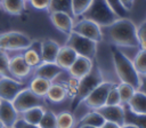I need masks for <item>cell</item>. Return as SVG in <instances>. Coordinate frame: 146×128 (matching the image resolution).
Here are the masks:
<instances>
[{"mask_svg":"<svg viewBox=\"0 0 146 128\" xmlns=\"http://www.w3.org/2000/svg\"><path fill=\"white\" fill-rule=\"evenodd\" d=\"M106 39L111 46L139 48L137 26L127 17H119L114 23L106 26Z\"/></svg>","mask_w":146,"mask_h":128,"instance_id":"obj_1","label":"cell"},{"mask_svg":"<svg viewBox=\"0 0 146 128\" xmlns=\"http://www.w3.org/2000/svg\"><path fill=\"white\" fill-rule=\"evenodd\" d=\"M111 55L116 75L119 77L120 81L132 86L137 90L139 85V74L136 71L132 61L119 47L115 46H111Z\"/></svg>","mask_w":146,"mask_h":128,"instance_id":"obj_2","label":"cell"},{"mask_svg":"<svg viewBox=\"0 0 146 128\" xmlns=\"http://www.w3.org/2000/svg\"><path fill=\"white\" fill-rule=\"evenodd\" d=\"M104 75L103 72L100 70V67L98 65H94L91 71L79 79L78 81V88H76V93L72 99V111L75 110L81 103L82 101L102 82H104Z\"/></svg>","mask_w":146,"mask_h":128,"instance_id":"obj_3","label":"cell"},{"mask_svg":"<svg viewBox=\"0 0 146 128\" xmlns=\"http://www.w3.org/2000/svg\"><path fill=\"white\" fill-rule=\"evenodd\" d=\"M79 18H86L95 22L100 27H106L114 23L119 16L110 7L106 0H92L88 9Z\"/></svg>","mask_w":146,"mask_h":128,"instance_id":"obj_4","label":"cell"},{"mask_svg":"<svg viewBox=\"0 0 146 128\" xmlns=\"http://www.w3.org/2000/svg\"><path fill=\"white\" fill-rule=\"evenodd\" d=\"M65 45L71 47L79 56L87 57L91 61H94L96 57L98 42H96L91 39H88L86 37H82L75 32H71L67 35Z\"/></svg>","mask_w":146,"mask_h":128,"instance_id":"obj_5","label":"cell"},{"mask_svg":"<svg viewBox=\"0 0 146 128\" xmlns=\"http://www.w3.org/2000/svg\"><path fill=\"white\" fill-rule=\"evenodd\" d=\"M32 42L33 40L21 31H8L0 34V49L3 51L25 50Z\"/></svg>","mask_w":146,"mask_h":128,"instance_id":"obj_6","label":"cell"},{"mask_svg":"<svg viewBox=\"0 0 146 128\" xmlns=\"http://www.w3.org/2000/svg\"><path fill=\"white\" fill-rule=\"evenodd\" d=\"M11 103L18 113H23L24 111L35 106H43L44 98L34 94L32 90L29 89V87H26L25 89H23L17 94V96L13 99Z\"/></svg>","mask_w":146,"mask_h":128,"instance_id":"obj_7","label":"cell"},{"mask_svg":"<svg viewBox=\"0 0 146 128\" xmlns=\"http://www.w3.org/2000/svg\"><path fill=\"white\" fill-rule=\"evenodd\" d=\"M114 86L113 82L110 81H104L100 85H98L83 101L82 103L84 104V106H87L90 110H98L99 107L105 105L106 102V97L108 91L111 90V88Z\"/></svg>","mask_w":146,"mask_h":128,"instance_id":"obj_8","label":"cell"},{"mask_svg":"<svg viewBox=\"0 0 146 128\" xmlns=\"http://www.w3.org/2000/svg\"><path fill=\"white\" fill-rule=\"evenodd\" d=\"M72 32H75L82 37H86L88 39H91L96 42H100L104 39L102 27L96 24L92 21L86 19V18H80L73 24V30Z\"/></svg>","mask_w":146,"mask_h":128,"instance_id":"obj_9","label":"cell"},{"mask_svg":"<svg viewBox=\"0 0 146 128\" xmlns=\"http://www.w3.org/2000/svg\"><path fill=\"white\" fill-rule=\"evenodd\" d=\"M26 87L27 85L21 80L14 79L11 77L0 75V99L13 102L17 94Z\"/></svg>","mask_w":146,"mask_h":128,"instance_id":"obj_10","label":"cell"},{"mask_svg":"<svg viewBox=\"0 0 146 128\" xmlns=\"http://www.w3.org/2000/svg\"><path fill=\"white\" fill-rule=\"evenodd\" d=\"M9 73L14 79L17 80H23L27 78L32 71V69L27 65L25 62L23 55H16L11 58H9V64H8Z\"/></svg>","mask_w":146,"mask_h":128,"instance_id":"obj_11","label":"cell"},{"mask_svg":"<svg viewBox=\"0 0 146 128\" xmlns=\"http://www.w3.org/2000/svg\"><path fill=\"white\" fill-rule=\"evenodd\" d=\"M49 18L52 25L62 33L68 35L72 32L73 24H74L72 15L64 11H52V13H49Z\"/></svg>","mask_w":146,"mask_h":128,"instance_id":"obj_12","label":"cell"},{"mask_svg":"<svg viewBox=\"0 0 146 128\" xmlns=\"http://www.w3.org/2000/svg\"><path fill=\"white\" fill-rule=\"evenodd\" d=\"M98 111L105 121L115 122L119 126L124 123V106L123 105H104L99 107Z\"/></svg>","mask_w":146,"mask_h":128,"instance_id":"obj_13","label":"cell"},{"mask_svg":"<svg viewBox=\"0 0 146 128\" xmlns=\"http://www.w3.org/2000/svg\"><path fill=\"white\" fill-rule=\"evenodd\" d=\"M63 69L58 66L55 62L54 63H40L36 67H34V77L43 78L50 82H52L55 79H57L62 73Z\"/></svg>","mask_w":146,"mask_h":128,"instance_id":"obj_14","label":"cell"},{"mask_svg":"<svg viewBox=\"0 0 146 128\" xmlns=\"http://www.w3.org/2000/svg\"><path fill=\"white\" fill-rule=\"evenodd\" d=\"M41 47V62L44 63H54L56 61L57 54L59 51V43L50 38H44L40 40Z\"/></svg>","mask_w":146,"mask_h":128,"instance_id":"obj_15","label":"cell"},{"mask_svg":"<svg viewBox=\"0 0 146 128\" xmlns=\"http://www.w3.org/2000/svg\"><path fill=\"white\" fill-rule=\"evenodd\" d=\"M18 114L19 113L15 110L11 102L0 99V120L6 128L14 127L15 122L18 119Z\"/></svg>","mask_w":146,"mask_h":128,"instance_id":"obj_16","label":"cell"},{"mask_svg":"<svg viewBox=\"0 0 146 128\" xmlns=\"http://www.w3.org/2000/svg\"><path fill=\"white\" fill-rule=\"evenodd\" d=\"M92 66H94V62L91 59L83 57V56H78L76 59L74 61V63L71 65V67L67 71L71 77L80 79V78L87 75L91 71Z\"/></svg>","mask_w":146,"mask_h":128,"instance_id":"obj_17","label":"cell"},{"mask_svg":"<svg viewBox=\"0 0 146 128\" xmlns=\"http://www.w3.org/2000/svg\"><path fill=\"white\" fill-rule=\"evenodd\" d=\"M79 55L68 46L64 45L59 48V51L57 54V57H56V61L55 63L60 66L63 70H68L71 67V65L74 63V61L76 59Z\"/></svg>","mask_w":146,"mask_h":128,"instance_id":"obj_18","label":"cell"},{"mask_svg":"<svg viewBox=\"0 0 146 128\" xmlns=\"http://www.w3.org/2000/svg\"><path fill=\"white\" fill-rule=\"evenodd\" d=\"M23 57L25 59V62L27 63V65L31 69L36 67L41 62V47H40V40L33 41L32 45L24 50L23 53Z\"/></svg>","mask_w":146,"mask_h":128,"instance_id":"obj_19","label":"cell"},{"mask_svg":"<svg viewBox=\"0 0 146 128\" xmlns=\"http://www.w3.org/2000/svg\"><path fill=\"white\" fill-rule=\"evenodd\" d=\"M125 105L133 113L146 114V95L139 90H136L130 101Z\"/></svg>","mask_w":146,"mask_h":128,"instance_id":"obj_20","label":"cell"},{"mask_svg":"<svg viewBox=\"0 0 146 128\" xmlns=\"http://www.w3.org/2000/svg\"><path fill=\"white\" fill-rule=\"evenodd\" d=\"M49 102L57 104V103H62L67 98V91L65 89V87L60 83V82H56V83H51L46 97Z\"/></svg>","mask_w":146,"mask_h":128,"instance_id":"obj_21","label":"cell"},{"mask_svg":"<svg viewBox=\"0 0 146 128\" xmlns=\"http://www.w3.org/2000/svg\"><path fill=\"white\" fill-rule=\"evenodd\" d=\"M26 0H0L1 9L13 16H18L25 11Z\"/></svg>","mask_w":146,"mask_h":128,"instance_id":"obj_22","label":"cell"},{"mask_svg":"<svg viewBox=\"0 0 146 128\" xmlns=\"http://www.w3.org/2000/svg\"><path fill=\"white\" fill-rule=\"evenodd\" d=\"M104 122H105V119L102 117V114L98 111L92 110L91 112L84 114L79 121H76L75 128L78 126H92L96 128H100Z\"/></svg>","mask_w":146,"mask_h":128,"instance_id":"obj_23","label":"cell"},{"mask_svg":"<svg viewBox=\"0 0 146 128\" xmlns=\"http://www.w3.org/2000/svg\"><path fill=\"white\" fill-rule=\"evenodd\" d=\"M51 83L52 82H50V81H48V80H46L43 78L34 77L31 80L30 85H27V87L34 94H36V95H39V96L44 98L47 93H48V90H49V88H50V86H51Z\"/></svg>","mask_w":146,"mask_h":128,"instance_id":"obj_24","label":"cell"},{"mask_svg":"<svg viewBox=\"0 0 146 128\" xmlns=\"http://www.w3.org/2000/svg\"><path fill=\"white\" fill-rule=\"evenodd\" d=\"M123 106H124V123H130L138 128H146V114L133 113L128 109L127 105Z\"/></svg>","mask_w":146,"mask_h":128,"instance_id":"obj_25","label":"cell"},{"mask_svg":"<svg viewBox=\"0 0 146 128\" xmlns=\"http://www.w3.org/2000/svg\"><path fill=\"white\" fill-rule=\"evenodd\" d=\"M43 111H44V107L43 106H35V107H32L30 110H26L24 111L22 114V119L24 121H26L27 123H31L33 126H38L40 120H41V117L43 114Z\"/></svg>","mask_w":146,"mask_h":128,"instance_id":"obj_26","label":"cell"},{"mask_svg":"<svg viewBox=\"0 0 146 128\" xmlns=\"http://www.w3.org/2000/svg\"><path fill=\"white\" fill-rule=\"evenodd\" d=\"M76 120L72 112L63 111L57 114V128H75Z\"/></svg>","mask_w":146,"mask_h":128,"instance_id":"obj_27","label":"cell"},{"mask_svg":"<svg viewBox=\"0 0 146 128\" xmlns=\"http://www.w3.org/2000/svg\"><path fill=\"white\" fill-rule=\"evenodd\" d=\"M47 11H64L72 15V0H50Z\"/></svg>","mask_w":146,"mask_h":128,"instance_id":"obj_28","label":"cell"},{"mask_svg":"<svg viewBox=\"0 0 146 128\" xmlns=\"http://www.w3.org/2000/svg\"><path fill=\"white\" fill-rule=\"evenodd\" d=\"M38 127L39 128H57V114H55L50 110L44 109Z\"/></svg>","mask_w":146,"mask_h":128,"instance_id":"obj_29","label":"cell"},{"mask_svg":"<svg viewBox=\"0 0 146 128\" xmlns=\"http://www.w3.org/2000/svg\"><path fill=\"white\" fill-rule=\"evenodd\" d=\"M116 88H117V91L120 94V98H121V104L122 105H125L130 101V98L132 97L133 93L136 91V89L132 86H130V85H128L125 82H120L116 86Z\"/></svg>","mask_w":146,"mask_h":128,"instance_id":"obj_30","label":"cell"},{"mask_svg":"<svg viewBox=\"0 0 146 128\" xmlns=\"http://www.w3.org/2000/svg\"><path fill=\"white\" fill-rule=\"evenodd\" d=\"M132 63L138 74H146V49H139Z\"/></svg>","mask_w":146,"mask_h":128,"instance_id":"obj_31","label":"cell"},{"mask_svg":"<svg viewBox=\"0 0 146 128\" xmlns=\"http://www.w3.org/2000/svg\"><path fill=\"white\" fill-rule=\"evenodd\" d=\"M92 0H72V16L75 18L81 17V15L88 9Z\"/></svg>","mask_w":146,"mask_h":128,"instance_id":"obj_32","label":"cell"},{"mask_svg":"<svg viewBox=\"0 0 146 128\" xmlns=\"http://www.w3.org/2000/svg\"><path fill=\"white\" fill-rule=\"evenodd\" d=\"M105 105H122V104H121L120 94H119L117 88H116L115 85H114V86L111 88V90L108 91L107 97H106Z\"/></svg>","mask_w":146,"mask_h":128,"instance_id":"obj_33","label":"cell"},{"mask_svg":"<svg viewBox=\"0 0 146 128\" xmlns=\"http://www.w3.org/2000/svg\"><path fill=\"white\" fill-rule=\"evenodd\" d=\"M8 64H9V56L7 55L6 51H3V50L0 49V75L11 77L10 73H9Z\"/></svg>","mask_w":146,"mask_h":128,"instance_id":"obj_34","label":"cell"},{"mask_svg":"<svg viewBox=\"0 0 146 128\" xmlns=\"http://www.w3.org/2000/svg\"><path fill=\"white\" fill-rule=\"evenodd\" d=\"M137 38H138L139 49H146V21H144L137 27Z\"/></svg>","mask_w":146,"mask_h":128,"instance_id":"obj_35","label":"cell"},{"mask_svg":"<svg viewBox=\"0 0 146 128\" xmlns=\"http://www.w3.org/2000/svg\"><path fill=\"white\" fill-rule=\"evenodd\" d=\"M106 2L110 5V7L114 10V13L119 16V17H124V15L128 13L121 5L120 0H106Z\"/></svg>","mask_w":146,"mask_h":128,"instance_id":"obj_36","label":"cell"},{"mask_svg":"<svg viewBox=\"0 0 146 128\" xmlns=\"http://www.w3.org/2000/svg\"><path fill=\"white\" fill-rule=\"evenodd\" d=\"M31 6L38 10H48L50 0H29Z\"/></svg>","mask_w":146,"mask_h":128,"instance_id":"obj_37","label":"cell"},{"mask_svg":"<svg viewBox=\"0 0 146 128\" xmlns=\"http://www.w3.org/2000/svg\"><path fill=\"white\" fill-rule=\"evenodd\" d=\"M14 128H39V127L38 126H33L31 123H27L22 118H18L17 121L15 122V125H14Z\"/></svg>","mask_w":146,"mask_h":128,"instance_id":"obj_38","label":"cell"},{"mask_svg":"<svg viewBox=\"0 0 146 128\" xmlns=\"http://www.w3.org/2000/svg\"><path fill=\"white\" fill-rule=\"evenodd\" d=\"M137 90L146 95V74H139V85H138Z\"/></svg>","mask_w":146,"mask_h":128,"instance_id":"obj_39","label":"cell"},{"mask_svg":"<svg viewBox=\"0 0 146 128\" xmlns=\"http://www.w3.org/2000/svg\"><path fill=\"white\" fill-rule=\"evenodd\" d=\"M120 2H121V5H122V7L129 13V11L132 9V7H133L135 0H120Z\"/></svg>","mask_w":146,"mask_h":128,"instance_id":"obj_40","label":"cell"},{"mask_svg":"<svg viewBox=\"0 0 146 128\" xmlns=\"http://www.w3.org/2000/svg\"><path fill=\"white\" fill-rule=\"evenodd\" d=\"M120 127H121V126H119V125H117V123H115V122L105 121L100 128H120Z\"/></svg>","mask_w":146,"mask_h":128,"instance_id":"obj_41","label":"cell"},{"mask_svg":"<svg viewBox=\"0 0 146 128\" xmlns=\"http://www.w3.org/2000/svg\"><path fill=\"white\" fill-rule=\"evenodd\" d=\"M120 128H138V127H136L133 125H130V123H123Z\"/></svg>","mask_w":146,"mask_h":128,"instance_id":"obj_42","label":"cell"},{"mask_svg":"<svg viewBox=\"0 0 146 128\" xmlns=\"http://www.w3.org/2000/svg\"><path fill=\"white\" fill-rule=\"evenodd\" d=\"M76 128H96V127H92V126H78Z\"/></svg>","mask_w":146,"mask_h":128,"instance_id":"obj_43","label":"cell"},{"mask_svg":"<svg viewBox=\"0 0 146 128\" xmlns=\"http://www.w3.org/2000/svg\"><path fill=\"white\" fill-rule=\"evenodd\" d=\"M0 128H6V127H5V125L1 122V120H0Z\"/></svg>","mask_w":146,"mask_h":128,"instance_id":"obj_44","label":"cell"},{"mask_svg":"<svg viewBox=\"0 0 146 128\" xmlns=\"http://www.w3.org/2000/svg\"><path fill=\"white\" fill-rule=\"evenodd\" d=\"M11 128H14V127H11Z\"/></svg>","mask_w":146,"mask_h":128,"instance_id":"obj_45","label":"cell"}]
</instances>
